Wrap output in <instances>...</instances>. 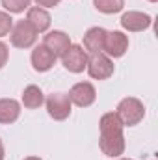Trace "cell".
Masks as SVG:
<instances>
[{
    "instance_id": "cell-1",
    "label": "cell",
    "mask_w": 158,
    "mask_h": 160,
    "mask_svg": "<svg viewBox=\"0 0 158 160\" xmlns=\"http://www.w3.org/2000/svg\"><path fill=\"white\" fill-rule=\"evenodd\" d=\"M123 128H125V125L116 112H108L101 118V121H99V130H101L99 147L106 157L117 158L125 153L126 142H125Z\"/></svg>"
},
{
    "instance_id": "cell-2",
    "label": "cell",
    "mask_w": 158,
    "mask_h": 160,
    "mask_svg": "<svg viewBox=\"0 0 158 160\" xmlns=\"http://www.w3.org/2000/svg\"><path fill=\"white\" fill-rule=\"evenodd\" d=\"M116 114L119 116V119L123 121L125 127H134L145 118V106L136 97H125L119 101Z\"/></svg>"
},
{
    "instance_id": "cell-3",
    "label": "cell",
    "mask_w": 158,
    "mask_h": 160,
    "mask_svg": "<svg viewBox=\"0 0 158 160\" xmlns=\"http://www.w3.org/2000/svg\"><path fill=\"white\" fill-rule=\"evenodd\" d=\"M87 75L95 80H106L114 75V62L104 52H95L87 56Z\"/></svg>"
},
{
    "instance_id": "cell-4",
    "label": "cell",
    "mask_w": 158,
    "mask_h": 160,
    "mask_svg": "<svg viewBox=\"0 0 158 160\" xmlns=\"http://www.w3.org/2000/svg\"><path fill=\"white\" fill-rule=\"evenodd\" d=\"M45 106H47L48 116L54 121H63L71 116L73 102L67 93H50L45 99Z\"/></svg>"
},
{
    "instance_id": "cell-5",
    "label": "cell",
    "mask_w": 158,
    "mask_h": 160,
    "mask_svg": "<svg viewBox=\"0 0 158 160\" xmlns=\"http://www.w3.org/2000/svg\"><path fill=\"white\" fill-rule=\"evenodd\" d=\"M9 39L15 48H30L37 41V32L26 21H19L17 24H13L9 32Z\"/></svg>"
},
{
    "instance_id": "cell-6",
    "label": "cell",
    "mask_w": 158,
    "mask_h": 160,
    "mask_svg": "<svg viewBox=\"0 0 158 160\" xmlns=\"http://www.w3.org/2000/svg\"><path fill=\"white\" fill-rule=\"evenodd\" d=\"M62 63L69 73H82L87 65V52L82 45H71L62 56Z\"/></svg>"
},
{
    "instance_id": "cell-7",
    "label": "cell",
    "mask_w": 158,
    "mask_h": 160,
    "mask_svg": "<svg viewBox=\"0 0 158 160\" xmlns=\"http://www.w3.org/2000/svg\"><path fill=\"white\" fill-rule=\"evenodd\" d=\"M126 50H128V36H125L119 30L106 32L104 45H102V52L108 58H121V56H125Z\"/></svg>"
},
{
    "instance_id": "cell-8",
    "label": "cell",
    "mask_w": 158,
    "mask_h": 160,
    "mask_svg": "<svg viewBox=\"0 0 158 160\" xmlns=\"http://www.w3.org/2000/svg\"><path fill=\"white\" fill-rule=\"evenodd\" d=\"M67 95H69V99H71L73 104H77L80 108H87V106H91L95 102L97 89H95V86L91 82H78V84H75L69 89Z\"/></svg>"
},
{
    "instance_id": "cell-9",
    "label": "cell",
    "mask_w": 158,
    "mask_h": 160,
    "mask_svg": "<svg viewBox=\"0 0 158 160\" xmlns=\"http://www.w3.org/2000/svg\"><path fill=\"white\" fill-rule=\"evenodd\" d=\"M119 22L126 32H143L153 24V19L143 11H126L121 15Z\"/></svg>"
},
{
    "instance_id": "cell-10",
    "label": "cell",
    "mask_w": 158,
    "mask_h": 160,
    "mask_svg": "<svg viewBox=\"0 0 158 160\" xmlns=\"http://www.w3.org/2000/svg\"><path fill=\"white\" fill-rule=\"evenodd\" d=\"M43 45H45L50 52H54L56 58H62V56L65 54V50H67L73 43H71V38H69L65 32H62V30H52V32H48V34L43 38Z\"/></svg>"
},
{
    "instance_id": "cell-11",
    "label": "cell",
    "mask_w": 158,
    "mask_h": 160,
    "mask_svg": "<svg viewBox=\"0 0 158 160\" xmlns=\"http://www.w3.org/2000/svg\"><path fill=\"white\" fill-rule=\"evenodd\" d=\"M56 56L54 52H50L45 45H37L34 50H32V56H30V62H32V67L37 71V73H47L54 67L56 63Z\"/></svg>"
},
{
    "instance_id": "cell-12",
    "label": "cell",
    "mask_w": 158,
    "mask_h": 160,
    "mask_svg": "<svg viewBox=\"0 0 158 160\" xmlns=\"http://www.w3.org/2000/svg\"><path fill=\"white\" fill-rule=\"evenodd\" d=\"M26 22L37 32V34H43L50 28V13L45 9V8H39V6H34V8H28L26 11Z\"/></svg>"
},
{
    "instance_id": "cell-13",
    "label": "cell",
    "mask_w": 158,
    "mask_h": 160,
    "mask_svg": "<svg viewBox=\"0 0 158 160\" xmlns=\"http://www.w3.org/2000/svg\"><path fill=\"white\" fill-rule=\"evenodd\" d=\"M104 36H106V30H104V28H101V26L89 28V30L84 34V48H86V52H89V54L102 52Z\"/></svg>"
},
{
    "instance_id": "cell-14",
    "label": "cell",
    "mask_w": 158,
    "mask_h": 160,
    "mask_svg": "<svg viewBox=\"0 0 158 160\" xmlns=\"http://www.w3.org/2000/svg\"><path fill=\"white\" fill-rule=\"evenodd\" d=\"M21 116V102L15 99H0V125H11Z\"/></svg>"
},
{
    "instance_id": "cell-15",
    "label": "cell",
    "mask_w": 158,
    "mask_h": 160,
    "mask_svg": "<svg viewBox=\"0 0 158 160\" xmlns=\"http://www.w3.org/2000/svg\"><path fill=\"white\" fill-rule=\"evenodd\" d=\"M43 102H45V95H43L39 86L30 84V86L24 88V91H22V104H24V108L36 110V108H39Z\"/></svg>"
},
{
    "instance_id": "cell-16",
    "label": "cell",
    "mask_w": 158,
    "mask_h": 160,
    "mask_svg": "<svg viewBox=\"0 0 158 160\" xmlns=\"http://www.w3.org/2000/svg\"><path fill=\"white\" fill-rule=\"evenodd\" d=\"M97 11L104 13V15H114L119 13L125 8V0H93Z\"/></svg>"
},
{
    "instance_id": "cell-17",
    "label": "cell",
    "mask_w": 158,
    "mask_h": 160,
    "mask_svg": "<svg viewBox=\"0 0 158 160\" xmlns=\"http://www.w3.org/2000/svg\"><path fill=\"white\" fill-rule=\"evenodd\" d=\"M0 2H2L4 9L11 15V13H24V11H28L32 0H0Z\"/></svg>"
},
{
    "instance_id": "cell-18",
    "label": "cell",
    "mask_w": 158,
    "mask_h": 160,
    "mask_svg": "<svg viewBox=\"0 0 158 160\" xmlns=\"http://www.w3.org/2000/svg\"><path fill=\"white\" fill-rule=\"evenodd\" d=\"M13 28V19L7 11H0V38L7 36Z\"/></svg>"
},
{
    "instance_id": "cell-19",
    "label": "cell",
    "mask_w": 158,
    "mask_h": 160,
    "mask_svg": "<svg viewBox=\"0 0 158 160\" xmlns=\"http://www.w3.org/2000/svg\"><path fill=\"white\" fill-rule=\"evenodd\" d=\"M7 58H9V48L4 41H0V69L7 63Z\"/></svg>"
},
{
    "instance_id": "cell-20",
    "label": "cell",
    "mask_w": 158,
    "mask_h": 160,
    "mask_svg": "<svg viewBox=\"0 0 158 160\" xmlns=\"http://www.w3.org/2000/svg\"><path fill=\"white\" fill-rule=\"evenodd\" d=\"M39 8H45V9H48V8H56L58 4H60V0H34Z\"/></svg>"
},
{
    "instance_id": "cell-21",
    "label": "cell",
    "mask_w": 158,
    "mask_h": 160,
    "mask_svg": "<svg viewBox=\"0 0 158 160\" xmlns=\"http://www.w3.org/2000/svg\"><path fill=\"white\" fill-rule=\"evenodd\" d=\"M6 158V149H4V142H2V138H0V160Z\"/></svg>"
},
{
    "instance_id": "cell-22",
    "label": "cell",
    "mask_w": 158,
    "mask_h": 160,
    "mask_svg": "<svg viewBox=\"0 0 158 160\" xmlns=\"http://www.w3.org/2000/svg\"><path fill=\"white\" fill-rule=\"evenodd\" d=\"M24 160H41V158H39V157H26Z\"/></svg>"
},
{
    "instance_id": "cell-23",
    "label": "cell",
    "mask_w": 158,
    "mask_h": 160,
    "mask_svg": "<svg viewBox=\"0 0 158 160\" xmlns=\"http://www.w3.org/2000/svg\"><path fill=\"white\" fill-rule=\"evenodd\" d=\"M117 160H132V158H117Z\"/></svg>"
},
{
    "instance_id": "cell-24",
    "label": "cell",
    "mask_w": 158,
    "mask_h": 160,
    "mask_svg": "<svg viewBox=\"0 0 158 160\" xmlns=\"http://www.w3.org/2000/svg\"><path fill=\"white\" fill-rule=\"evenodd\" d=\"M149 2H153V4H155V2H156V0H149Z\"/></svg>"
}]
</instances>
